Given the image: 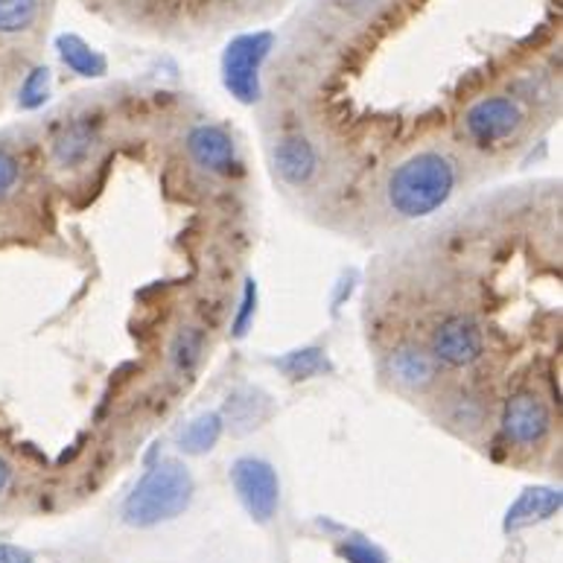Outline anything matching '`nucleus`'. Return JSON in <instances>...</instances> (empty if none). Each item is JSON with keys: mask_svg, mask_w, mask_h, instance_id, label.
<instances>
[{"mask_svg": "<svg viewBox=\"0 0 563 563\" xmlns=\"http://www.w3.org/2000/svg\"><path fill=\"white\" fill-rule=\"evenodd\" d=\"M278 368L289 379H312L330 371V362L321 347H303V351L286 353L284 360H278Z\"/></svg>", "mask_w": 563, "mask_h": 563, "instance_id": "16", "label": "nucleus"}, {"mask_svg": "<svg viewBox=\"0 0 563 563\" xmlns=\"http://www.w3.org/2000/svg\"><path fill=\"white\" fill-rule=\"evenodd\" d=\"M272 158H275L278 176L284 178L286 185L292 187L310 185V178L316 176V169H319V155L312 150V143L303 141V137L298 135L278 141V146L272 152Z\"/></svg>", "mask_w": 563, "mask_h": 563, "instance_id": "10", "label": "nucleus"}, {"mask_svg": "<svg viewBox=\"0 0 563 563\" xmlns=\"http://www.w3.org/2000/svg\"><path fill=\"white\" fill-rule=\"evenodd\" d=\"M342 3H347V7L353 9H371L374 3H379V0H342Z\"/></svg>", "mask_w": 563, "mask_h": 563, "instance_id": "26", "label": "nucleus"}, {"mask_svg": "<svg viewBox=\"0 0 563 563\" xmlns=\"http://www.w3.org/2000/svg\"><path fill=\"white\" fill-rule=\"evenodd\" d=\"M455 190L453 161L441 152H418L388 176L386 196L391 211L406 219H421L444 208Z\"/></svg>", "mask_w": 563, "mask_h": 563, "instance_id": "1", "label": "nucleus"}, {"mask_svg": "<svg viewBox=\"0 0 563 563\" xmlns=\"http://www.w3.org/2000/svg\"><path fill=\"white\" fill-rule=\"evenodd\" d=\"M38 0H0V35H21L35 24Z\"/></svg>", "mask_w": 563, "mask_h": 563, "instance_id": "17", "label": "nucleus"}, {"mask_svg": "<svg viewBox=\"0 0 563 563\" xmlns=\"http://www.w3.org/2000/svg\"><path fill=\"white\" fill-rule=\"evenodd\" d=\"M438 371H441L438 360L423 347L404 345L388 356V374L395 377L397 386L409 388V391H423L432 386L438 379Z\"/></svg>", "mask_w": 563, "mask_h": 563, "instance_id": "9", "label": "nucleus"}, {"mask_svg": "<svg viewBox=\"0 0 563 563\" xmlns=\"http://www.w3.org/2000/svg\"><path fill=\"white\" fill-rule=\"evenodd\" d=\"M522 106L511 97H488L467 109L464 114V135L476 146L488 150L505 137H511L522 126Z\"/></svg>", "mask_w": 563, "mask_h": 563, "instance_id": "5", "label": "nucleus"}, {"mask_svg": "<svg viewBox=\"0 0 563 563\" xmlns=\"http://www.w3.org/2000/svg\"><path fill=\"white\" fill-rule=\"evenodd\" d=\"M432 356L438 365H453L464 368L482 356V330L476 321L464 319V316H450L435 328L432 333Z\"/></svg>", "mask_w": 563, "mask_h": 563, "instance_id": "6", "label": "nucleus"}, {"mask_svg": "<svg viewBox=\"0 0 563 563\" xmlns=\"http://www.w3.org/2000/svg\"><path fill=\"white\" fill-rule=\"evenodd\" d=\"M47 100H51V70L33 68L21 85L18 102H21V109H42Z\"/></svg>", "mask_w": 563, "mask_h": 563, "instance_id": "19", "label": "nucleus"}, {"mask_svg": "<svg viewBox=\"0 0 563 563\" xmlns=\"http://www.w3.org/2000/svg\"><path fill=\"white\" fill-rule=\"evenodd\" d=\"M231 482L240 496V503L245 505V511L252 514L257 522H269L278 511L280 485L278 473L269 462L263 459H240L231 467Z\"/></svg>", "mask_w": 563, "mask_h": 563, "instance_id": "4", "label": "nucleus"}, {"mask_svg": "<svg viewBox=\"0 0 563 563\" xmlns=\"http://www.w3.org/2000/svg\"><path fill=\"white\" fill-rule=\"evenodd\" d=\"M0 563H33V558L26 555L24 549L9 547V543H0Z\"/></svg>", "mask_w": 563, "mask_h": 563, "instance_id": "24", "label": "nucleus"}, {"mask_svg": "<svg viewBox=\"0 0 563 563\" xmlns=\"http://www.w3.org/2000/svg\"><path fill=\"white\" fill-rule=\"evenodd\" d=\"M263 415L266 412H257V397H254V391H243V395L228 397V418H231V423H243L240 432L257 427V423L263 421Z\"/></svg>", "mask_w": 563, "mask_h": 563, "instance_id": "20", "label": "nucleus"}, {"mask_svg": "<svg viewBox=\"0 0 563 563\" xmlns=\"http://www.w3.org/2000/svg\"><path fill=\"white\" fill-rule=\"evenodd\" d=\"M339 552H342V558H347V563H386V558L379 555L377 549L362 543V540H351Z\"/></svg>", "mask_w": 563, "mask_h": 563, "instance_id": "23", "label": "nucleus"}, {"mask_svg": "<svg viewBox=\"0 0 563 563\" xmlns=\"http://www.w3.org/2000/svg\"><path fill=\"white\" fill-rule=\"evenodd\" d=\"M187 152L196 161V167L211 173V176H234L240 169L236 161V146L225 129L202 123V126L190 129L187 135Z\"/></svg>", "mask_w": 563, "mask_h": 563, "instance_id": "8", "label": "nucleus"}, {"mask_svg": "<svg viewBox=\"0 0 563 563\" xmlns=\"http://www.w3.org/2000/svg\"><path fill=\"white\" fill-rule=\"evenodd\" d=\"M503 429L508 441L522 446L540 444L552 429V415H549L547 404L531 391H520L505 404L503 412Z\"/></svg>", "mask_w": 563, "mask_h": 563, "instance_id": "7", "label": "nucleus"}, {"mask_svg": "<svg viewBox=\"0 0 563 563\" xmlns=\"http://www.w3.org/2000/svg\"><path fill=\"white\" fill-rule=\"evenodd\" d=\"M93 143H97V129L88 120H76L70 123L56 143H53V155L62 167H79L88 155H91Z\"/></svg>", "mask_w": 563, "mask_h": 563, "instance_id": "12", "label": "nucleus"}, {"mask_svg": "<svg viewBox=\"0 0 563 563\" xmlns=\"http://www.w3.org/2000/svg\"><path fill=\"white\" fill-rule=\"evenodd\" d=\"M254 310H257V286H254V280H245L243 303H240V312H236V321H234L236 336H245V333H249V324H252V319H254Z\"/></svg>", "mask_w": 563, "mask_h": 563, "instance_id": "22", "label": "nucleus"}, {"mask_svg": "<svg viewBox=\"0 0 563 563\" xmlns=\"http://www.w3.org/2000/svg\"><path fill=\"white\" fill-rule=\"evenodd\" d=\"M194 499V476L185 464L158 462L143 473L135 490L123 503V520L135 529H150L158 522L176 520Z\"/></svg>", "mask_w": 563, "mask_h": 563, "instance_id": "2", "label": "nucleus"}, {"mask_svg": "<svg viewBox=\"0 0 563 563\" xmlns=\"http://www.w3.org/2000/svg\"><path fill=\"white\" fill-rule=\"evenodd\" d=\"M21 181V164L12 152L0 150V199H7Z\"/></svg>", "mask_w": 563, "mask_h": 563, "instance_id": "21", "label": "nucleus"}, {"mask_svg": "<svg viewBox=\"0 0 563 563\" xmlns=\"http://www.w3.org/2000/svg\"><path fill=\"white\" fill-rule=\"evenodd\" d=\"M450 423H455L459 429H479L485 423V404H482L476 395H467L462 391L459 397H453V404H450V412H446Z\"/></svg>", "mask_w": 563, "mask_h": 563, "instance_id": "18", "label": "nucleus"}, {"mask_svg": "<svg viewBox=\"0 0 563 563\" xmlns=\"http://www.w3.org/2000/svg\"><path fill=\"white\" fill-rule=\"evenodd\" d=\"M9 476H12V471H9L7 459H3V455H0V494H3V490H7Z\"/></svg>", "mask_w": 563, "mask_h": 563, "instance_id": "25", "label": "nucleus"}, {"mask_svg": "<svg viewBox=\"0 0 563 563\" xmlns=\"http://www.w3.org/2000/svg\"><path fill=\"white\" fill-rule=\"evenodd\" d=\"M272 33L236 35L222 56V79L240 102L261 100V68L272 51Z\"/></svg>", "mask_w": 563, "mask_h": 563, "instance_id": "3", "label": "nucleus"}, {"mask_svg": "<svg viewBox=\"0 0 563 563\" xmlns=\"http://www.w3.org/2000/svg\"><path fill=\"white\" fill-rule=\"evenodd\" d=\"M56 47H59L62 62H65L74 74L85 76V79H93V76H102L109 70V65H106V59H102L100 53L93 51V47H88L79 35H59Z\"/></svg>", "mask_w": 563, "mask_h": 563, "instance_id": "13", "label": "nucleus"}, {"mask_svg": "<svg viewBox=\"0 0 563 563\" xmlns=\"http://www.w3.org/2000/svg\"><path fill=\"white\" fill-rule=\"evenodd\" d=\"M222 415L219 412H205L199 415L196 421H190L185 427V432H181V438H178V444H181V450L190 455H202L208 453V450H213L219 441V435H222Z\"/></svg>", "mask_w": 563, "mask_h": 563, "instance_id": "14", "label": "nucleus"}, {"mask_svg": "<svg viewBox=\"0 0 563 563\" xmlns=\"http://www.w3.org/2000/svg\"><path fill=\"white\" fill-rule=\"evenodd\" d=\"M205 353V333L199 328H181L169 345V360L176 365V371L190 374V371L202 362Z\"/></svg>", "mask_w": 563, "mask_h": 563, "instance_id": "15", "label": "nucleus"}, {"mask_svg": "<svg viewBox=\"0 0 563 563\" xmlns=\"http://www.w3.org/2000/svg\"><path fill=\"white\" fill-rule=\"evenodd\" d=\"M561 511V490L555 488H529L517 496V503L505 514V531L529 529L534 522L549 520L552 514Z\"/></svg>", "mask_w": 563, "mask_h": 563, "instance_id": "11", "label": "nucleus"}]
</instances>
